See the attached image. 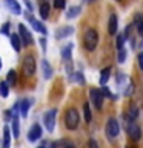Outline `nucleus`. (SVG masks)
Wrapping results in <instances>:
<instances>
[{
  "label": "nucleus",
  "instance_id": "nucleus-1",
  "mask_svg": "<svg viewBox=\"0 0 143 148\" xmlns=\"http://www.w3.org/2000/svg\"><path fill=\"white\" fill-rule=\"evenodd\" d=\"M97 43H99V32L94 28L86 29L85 36H83V46H85V49L91 53V51H94L97 48Z\"/></svg>",
  "mask_w": 143,
  "mask_h": 148
},
{
  "label": "nucleus",
  "instance_id": "nucleus-2",
  "mask_svg": "<svg viewBox=\"0 0 143 148\" xmlns=\"http://www.w3.org/2000/svg\"><path fill=\"white\" fill-rule=\"evenodd\" d=\"M80 117H78V111L76 108H69L65 114V123H66L68 130H77Z\"/></svg>",
  "mask_w": 143,
  "mask_h": 148
},
{
  "label": "nucleus",
  "instance_id": "nucleus-3",
  "mask_svg": "<svg viewBox=\"0 0 143 148\" xmlns=\"http://www.w3.org/2000/svg\"><path fill=\"white\" fill-rule=\"evenodd\" d=\"M23 73H25L26 77L34 76V73H35V59H34V56H31V54L25 56V59H23Z\"/></svg>",
  "mask_w": 143,
  "mask_h": 148
},
{
  "label": "nucleus",
  "instance_id": "nucleus-4",
  "mask_svg": "<svg viewBox=\"0 0 143 148\" xmlns=\"http://www.w3.org/2000/svg\"><path fill=\"white\" fill-rule=\"evenodd\" d=\"M118 133H120V125H118V122H117L114 117H111V119L108 120V123H106V136H108L109 139H114V137L118 136Z\"/></svg>",
  "mask_w": 143,
  "mask_h": 148
},
{
  "label": "nucleus",
  "instance_id": "nucleus-5",
  "mask_svg": "<svg viewBox=\"0 0 143 148\" xmlns=\"http://www.w3.org/2000/svg\"><path fill=\"white\" fill-rule=\"evenodd\" d=\"M55 116H57V110H49V111H46V114L43 116L45 127L49 133H52V130L55 127Z\"/></svg>",
  "mask_w": 143,
  "mask_h": 148
},
{
  "label": "nucleus",
  "instance_id": "nucleus-6",
  "mask_svg": "<svg viewBox=\"0 0 143 148\" xmlns=\"http://www.w3.org/2000/svg\"><path fill=\"white\" fill-rule=\"evenodd\" d=\"M89 96H91V102L94 103L95 108L101 110V106H103V92H101V90L92 88V90L89 91Z\"/></svg>",
  "mask_w": 143,
  "mask_h": 148
},
{
  "label": "nucleus",
  "instance_id": "nucleus-7",
  "mask_svg": "<svg viewBox=\"0 0 143 148\" xmlns=\"http://www.w3.org/2000/svg\"><path fill=\"white\" fill-rule=\"evenodd\" d=\"M126 130H128V134L131 136L132 140H140V137H142V130H140V127L136 123V120H129Z\"/></svg>",
  "mask_w": 143,
  "mask_h": 148
},
{
  "label": "nucleus",
  "instance_id": "nucleus-8",
  "mask_svg": "<svg viewBox=\"0 0 143 148\" xmlns=\"http://www.w3.org/2000/svg\"><path fill=\"white\" fill-rule=\"evenodd\" d=\"M18 36H20V40L22 43L25 46H29L32 43V37H31V32L26 29V26L23 25V23H20L18 25Z\"/></svg>",
  "mask_w": 143,
  "mask_h": 148
},
{
  "label": "nucleus",
  "instance_id": "nucleus-9",
  "mask_svg": "<svg viewBox=\"0 0 143 148\" xmlns=\"http://www.w3.org/2000/svg\"><path fill=\"white\" fill-rule=\"evenodd\" d=\"M42 137V127L39 123H34L29 130V133H28V140L29 142H35L39 140V139Z\"/></svg>",
  "mask_w": 143,
  "mask_h": 148
},
{
  "label": "nucleus",
  "instance_id": "nucleus-10",
  "mask_svg": "<svg viewBox=\"0 0 143 148\" xmlns=\"http://www.w3.org/2000/svg\"><path fill=\"white\" fill-rule=\"evenodd\" d=\"M5 5H6V8L9 9V12L16 14V16H18V14L22 12V8H20V5H18L17 0H5Z\"/></svg>",
  "mask_w": 143,
  "mask_h": 148
},
{
  "label": "nucleus",
  "instance_id": "nucleus-11",
  "mask_svg": "<svg viewBox=\"0 0 143 148\" xmlns=\"http://www.w3.org/2000/svg\"><path fill=\"white\" fill-rule=\"evenodd\" d=\"M26 18L29 20V23L32 25V28H34L35 31H39L40 34H43V36L46 34V28H45L43 25H42V23H40L39 20H35V18L32 17V16H29V14H26Z\"/></svg>",
  "mask_w": 143,
  "mask_h": 148
},
{
  "label": "nucleus",
  "instance_id": "nucleus-12",
  "mask_svg": "<svg viewBox=\"0 0 143 148\" xmlns=\"http://www.w3.org/2000/svg\"><path fill=\"white\" fill-rule=\"evenodd\" d=\"M117 23H118V20H117V16L115 14H111L109 16V23H108V32L111 36H115L117 34Z\"/></svg>",
  "mask_w": 143,
  "mask_h": 148
},
{
  "label": "nucleus",
  "instance_id": "nucleus-13",
  "mask_svg": "<svg viewBox=\"0 0 143 148\" xmlns=\"http://www.w3.org/2000/svg\"><path fill=\"white\" fill-rule=\"evenodd\" d=\"M72 32H74V28H72V26L60 28V29L55 31V39H65V37H69Z\"/></svg>",
  "mask_w": 143,
  "mask_h": 148
},
{
  "label": "nucleus",
  "instance_id": "nucleus-14",
  "mask_svg": "<svg viewBox=\"0 0 143 148\" xmlns=\"http://www.w3.org/2000/svg\"><path fill=\"white\" fill-rule=\"evenodd\" d=\"M137 117H138V108H137L136 103H131V105H129V108H128V111H126L125 119H128V120H136Z\"/></svg>",
  "mask_w": 143,
  "mask_h": 148
},
{
  "label": "nucleus",
  "instance_id": "nucleus-15",
  "mask_svg": "<svg viewBox=\"0 0 143 148\" xmlns=\"http://www.w3.org/2000/svg\"><path fill=\"white\" fill-rule=\"evenodd\" d=\"M11 134L12 131L9 130L8 125H5V128H3V148H11Z\"/></svg>",
  "mask_w": 143,
  "mask_h": 148
},
{
  "label": "nucleus",
  "instance_id": "nucleus-16",
  "mask_svg": "<svg viewBox=\"0 0 143 148\" xmlns=\"http://www.w3.org/2000/svg\"><path fill=\"white\" fill-rule=\"evenodd\" d=\"M71 51H72V45L71 43L62 48V57L68 62V69H69V71H71V65H69V63H71Z\"/></svg>",
  "mask_w": 143,
  "mask_h": 148
},
{
  "label": "nucleus",
  "instance_id": "nucleus-17",
  "mask_svg": "<svg viewBox=\"0 0 143 148\" xmlns=\"http://www.w3.org/2000/svg\"><path fill=\"white\" fill-rule=\"evenodd\" d=\"M9 39H11V45H12V48H14V51H20V48H22V40H20V36L18 34H11L9 36Z\"/></svg>",
  "mask_w": 143,
  "mask_h": 148
},
{
  "label": "nucleus",
  "instance_id": "nucleus-18",
  "mask_svg": "<svg viewBox=\"0 0 143 148\" xmlns=\"http://www.w3.org/2000/svg\"><path fill=\"white\" fill-rule=\"evenodd\" d=\"M42 69H43L45 79H51V76H52V68H51L48 60H42Z\"/></svg>",
  "mask_w": 143,
  "mask_h": 148
},
{
  "label": "nucleus",
  "instance_id": "nucleus-19",
  "mask_svg": "<svg viewBox=\"0 0 143 148\" xmlns=\"http://www.w3.org/2000/svg\"><path fill=\"white\" fill-rule=\"evenodd\" d=\"M29 106H31V102L28 99L20 102V116H22V117H26V116H28V110H29Z\"/></svg>",
  "mask_w": 143,
  "mask_h": 148
},
{
  "label": "nucleus",
  "instance_id": "nucleus-20",
  "mask_svg": "<svg viewBox=\"0 0 143 148\" xmlns=\"http://www.w3.org/2000/svg\"><path fill=\"white\" fill-rule=\"evenodd\" d=\"M109 74H111V66H106V68L101 69V73H100V85H105V83L108 82Z\"/></svg>",
  "mask_w": 143,
  "mask_h": 148
},
{
  "label": "nucleus",
  "instance_id": "nucleus-21",
  "mask_svg": "<svg viewBox=\"0 0 143 148\" xmlns=\"http://www.w3.org/2000/svg\"><path fill=\"white\" fill-rule=\"evenodd\" d=\"M17 82V73L14 71V69H11V71H8V76H6V83L9 86H14Z\"/></svg>",
  "mask_w": 143,
  "mask_h": 148
},
{
  "label": "nucleus",
  "instance_id": "nucleus-22",
  "mask_svg": "<svg viewBox=\"0 0 143 148\" xmlns=\"http://www.w3.org/2000/svg\"><path fill=\"white\" fill-rule=\"evenodd\" d=\"M39 11H40V17L42 18H48V16H49V5L46 2L42 3L40 8H39Z\"/></svg>",
  "mask_w": 143,
  "mask_h": 148
},
{
  "label": "nucleus",
  "instance_id": "nucleus-23",
  "mask_svg": "<svg viewBox=\"0 0 143 148\" xmlns=\"http://www.w3.org/2000/svg\"><path fill=\"white\" fill-rule=\"evenodd\" d=\"M78 14H80V6H71L68 9V12H66V17L68 18H74V17H77Z\"/></svg>",
  "mask_w": 143,
  "mask_h": 148
},
{
  "label": "nucleus",
  "instance_id": "nucleus-24",
  "mask_svg": "<svg viewBox=\"0 0 143 148\" xmlns=\"http://www.w3.org/2000/svg\"><path fill=\"white\" fill-rule=\"evenodd\" d=\"M83 113H85V120L89 123L91 119H92V113H91V108H89V103H88V102H85V105H83Z\"/></svg>",
  "mask_w": 143,
  "mask_h": 148
},
{
  "label": "nucleus",
  "instance_id": "nucleus-25",
  "mask_svg": "<svg viewBox=\"0 0 143 148\" xmlns=\"http://www.w3.org/2000/svg\"><path fill=\"white\" fill-rule=\"evenodd\" d=\"M12 136L14 137H18V134H20V130H18V119L17 116H14L12 117Z\"/></svg>",
  "mask_w": 143,
  "mask_h": 148
},
{
  "label": "nucleus",
  "instance_id": "nucleus-26",
  "mask_svg": "<svg viewBox=\"0 0 143 148\" xmlns=\"http://www.w3.org/2000/svg\"><path fill=\"white\" fill-rule=\"evenodd\" d=\"M8 91H9V85L5 82H0V96L2 97H8Z\"/></svg>",
  "mask_w": 143,
  "mask_h": 148
},
{
  "label": "nucleus",
  "instance_id": "nucleus-27",
  "mask_svg": "<svg viewBox=\"0 0 143 148\" xmlns=\"http://www.w3.org/2000/svg\"><path fill=\"white\" fill-rule=\"evenodd\" d=\"M100 90H101V92H103V96H106V97H108V99H111V100H115V99H117V96H114V94H111V91L108 90V86H101L100 88Z\"/></svg>",
  "mask_w": 143,
  "mask_h": 148
},
{
  "label": "nucleus",
  "instance_id": "nucleus-28",
  "mask_svg": "<svg viewBox=\"0 0 143 148\" xmlns=\"http://www.w3.org/2000/svg\"><path fill=\"white\" fill-rule=\"evenodd\" d=\"M65 6H66V0H54L55 9H65Z\"/></svg>",
  "mask_w": 143,
  "mask_h": 148
},
{
  "label": "nucleus",
  "instance_id": "nucleus-29",
  "mask_svg": "<svg viewBox=\"0 0 143 148\" xmlns=\"http://www.w3.org/2000/svg\"><path fill=\"white\" fill-rule=\"evenodd\" d=\"M125 34H118L117 36V49L120 51V49H123V42H125Z\"/></svg>",
  "mask_w": 143,
  "mask_h": 148
},
{
  "label": "nucleus",
  "instance_id": "nucleus-30",
  "mask_svg": "<svg viewBox=\"0 0 143 148\" xmlns=\"http://www.w3.org/2000/svg\"><path fill=\"white\" fill-rule=\"evenodd\" d=\"M74 80H76L77 83H80V85H83L85 83V79H83V74L82 73H74Z\"/></svg>",
  "mask_w": 143,
  "mask_h": 148
},
{
  "label": "nucleus",
  "instance_id": "nucleus-31",
  "mask_svg": "<svg viewBox=\"0 0 143 148\" xmlns=\"http://www.w3.org/2000/svg\"><path fill=\"white\" fill-rule=\"evenodd\" d=\"M125 60H126V49H120L118 51V62L120 63H125Z\"/></svg>",
  "mask_w": 143,
  "mask_h": 148
},
{
  "label": "nucleus",
  "instance_id": "nucleus-32",
  "mask_svg": "<svg viewBox=\"0 0 143 148\" xmlns=\"http://www.w3.org/2000/svg\"><path fill=\"white\" fill-rule=\"evenodd\" d=\"M132 91H134V82L129 80V86H128V90H125V94H126V96H131Z\"/></svg>",
  "mask_w": 143,
  "mask_h": 148
},
{
  "label": "nucleus",
  "instance_id": "nucleus-33",
  "mask_svg": "<svg viewBox=\"0 0 143 148\" xmlns=\"http://www.w3.org/2000/svg\"><path fill=\"white\" fill-rule=\"evenodd\" d=\"M9 23H5V25L2 26V29H0V32H2V34H9Z\"/></svg>",
  "mask_w": 143,
  "mask_h": 148
},
{
  "label": "nucleus",
  "instance_id": "nucleus-34",
  "mask_svg": "<svg viewBox=\"0 0 143 148\" xmlns=\"http://www.w3.org/2000/svg\"><path fill=\"white\" fill-rule=\"evenodd\" d=\"M88 148H99V145H97V142L94 139H89V140H88Z\"/></svg>",
  "mask_w": 143,
  "mask_h": 148
},
{
  "label": "nucleus",
  "instance_id": "nucleus-35",
  "mask_svg": "<svg viewBox=\"0 0 143 148\" xmlns=\"http://www.w3.org/2000/svg\"><path fill=\"white\" fill-rule=\"evenodd\" d=\"M137 31H138V34L143 36V18L140 22H138V25H137Z\"/></svg>",
  "mask_w": 143,
  "mask_h": 148
},
{
  "label": "nucleus",
  "instance_id": "nucleus-36",
  "mask_svg": "<svg viewBox=\"0 0 143 148\" xmlns=\"http://www.w3.org/2000/svg\"><path fill=\"white\" fill-rule=\"evenodd\" d=\"M138 66H140V69H142V71H143V51H142V53L140 54H138Z\"/></svg>",
  "mask_w": 143,
  "mask_h": 148
},
{
  "label": "nucleus",
  "instance_id": "nucleus-37",
  "mask_svg": "<svg viewBox=\"0 0 143 148\" xmlns=\"http://www.w3.org/2000/svg\"><path fill=\"white\" fill-rule=\"evenodd\" d=\"M42 46H43V51H46V42H45V39H42Z\"/></svg>",
  "mask_w": 143,
  "mask_h": 148
},
{
  "label": "nucleus",
  "instance_id": "nucleus-38",
  "mask_svg": "<svg viewBox=\"0 0 143 148\" xmlns=\"http://www.w3.org/2000/svg\"><path fill=\"white\" fill-rule=\"evenodd\" d=\"M65 148H74V145H72V143H66V145H65Z\"/></svg>",
  "mask_w": 143,
  "mask_h": 148
},
{
  "label": "nucleus",
  "instance_id": "nucleus-39",
  "mask_svg": "<svg viewBox=\"0 0 143 148\" xmlns=\"http://www.w3.org/2000/svg\"><path fill=\"white\" fill-rule=\"evenodd\" d=\"M0 69H2V59H0Z\"/></svg>",
  "mask_w": 143,
  "mask_h": 148
},
{
  "label": "nucleus",
  "instance_id": "nucleus-40",
  "mask_svg": "<svg viewBox=\"0 0 143 148\" xmlns=\"http://www.w3.org/2000/svg\"><path fill=\"white\" fill-rule=\"evenodd\" d=\"M37 148H45V147H37Z\"/></svg>",
  "mask_w": 143,
  "mask_h": 148
},
{
  "label": "nucleus",
  "instance_id": "nucleus-41",
  "mask_svg": "<svg viewBox=\"0 0 143 148\" xmlns=\"http://www.w3.org/2000/svg\"><path fill=\"white\" fill-rule=\"evenodd\" d=\"M118 2H120V0H118Z\"/></svg>",
  "mask_w": 143,
  "mask_h": 148
}]
</instances>
